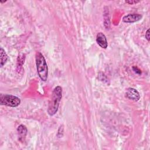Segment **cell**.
Listing matches in <instances>:
<instances>
[{
  "instance_id": "7",
  "label": "cell",
  "mask_w": 150,
  "mask_h": 150,
  "mask_svg": "<svg viewBox=\"0 0 150 150\" xmlns=\"http://www.w3.org/2000/svg\"><path fill=\"white\" fill-rule=\"evenodd\" d=\"M17 131L19 137V139L21 141H23L28 132V129L24 125L21 124L19 125L17 128Z\"/></svg>"
},
{
  "instance_id": "11",
  "label": "cell",
  "mask_w": 150,
  "mask_h": 150,
  "mask_svg": "<svg viewBox=\"0 0 150 150\" xmlns=\"http://www.w3.org/2000/svg\"><path fill=\"white\" fill-rule=\"evenodd\" d=\"M149 38H150V36H149V29H148L146 30V33H145V38L147 39L148 41H149Z\"/></svg>"
},
{
  "instance_id": "6",
  "label": "cell",
  "mask_w": 150,
  "mask_h": 150,
  "mask_svg": "<svg viewBox=\"0 0 150 150\" xmlns=\"http://www.w3.org/2000/svg\"><path fill=\"white\" fill-rule=\"evenodd\" d=\"M96 42L101 48L106 49L108 46V42L106 37L102 32L97 33L96 36Z\"/></svg>"
},
{
  "instance_id": "8",
  "label": "cell",
  "mask_w": 150,
  "mask_h": 150,
  "mask_svg": "<svg viewBox=\"0 0 150 150\" xmlns=\"http://www.w3.org/2000/svg\"><path fill=\"white\" fill-rule=\"evenodd\" d=\"M0 54H1V67H2L6 62L8 60V56L5 53V50L1 47L0 49Z\"/></svg>"
},
{
  "instance_id": "10",
  "label": "cell",
  "mask_w": 150,
  "mask_h": 150,
  "mask_svg": "<svg viewBox=\"0 0 150 150\" xmlns=\"http://www.w3.org/2000/svg\"><path fill=\"white\" fill-rule=\"evenodd\" d=\"M132 69H133V70L134 71V72L136 73L137 74H141V70L139 69L137 67L134 66V67H132Z\"/></svg>"
},
{
  "instance_id": "1",
  "label": "cell",
  "mask_w": 150,
  "mask_h": 150,
  "mask_svg": "<svg viewBox=\"0 0 150 150\" xmlns=\"http://www.w3.org/2000/svg\"><path fill=\"white\" fill-rule=\"evenodd\" d=\"M62 97V88L60 86H56L53 91L49 103L47 112L50 115H53L57 112Z\"/></svg>"
},
{
  "instance_id": "4",
  "label": "cell",
  "mask_w": 150,
  "mask_h": 150,
  "mask_svg": "<svg viewBox=\"0 0 150 150\" xmlns=\"http://www.w3.org/2000/svg\"><path fill=\"white\" fill-rule=\"evenodd\" d=\"M125 96L127 98L134 101H137L140 98V95L138 91L136 89L131 87L127 89Z\"/></svg>"
},
{
  "instance_id": "2",
  "label": "cell",
  "mask_w": 150,
  "mask_h": 150,
  "mask_svg": "<svg viewBox=\"0 0 150 150\" xmlns=\"http://www.w3.org/2000/svg\"><path fill=\"white\" fill-rule=\"evenodd\" d=\"M36 64L39 77L42 80L46 81L48 76L47 65L44 56L39 52L36 54Z\"/></svg>"
},
{
  "instance_id": "5",
  "label": "cell",
  "mask_w": 150,
  "mask_h": 150,
  "mask_svg": "<svg viewBox=\"0 0 150 150\" xmlns=\"http://www.w3.org/2000/svg\"><path fill=\"white\" fill-rule=\"evenodd\" d=\"M142 16L139 13H129L124 16L122 21L125 23H133L141 19Z\"/></svg>"
},
{
  "instance_id": "9",
  "label": "cell",
  "mask_w": 150,
  "mask_h": 150,
  "mask_svg": "<svg viewBox=\"0 0 150 150\" xmlns=\"http://www.w3.org/2000/svg\"><path fill=\"white\" fill-rule=\"evenodd\" d=\"M126 3L129 4V5H133V4H137L139 2V1H135V0H130V1H125Z\"/></svg>"
},
{
  "instance_id": "3",
  "label": "cell",
  "mask_w": 150,
  "mask_h": 150,
  "mask_svg": "<svg viewBox=\"0 0 150 150\" xmlns=\"http://www.w3.org/2000/svg\"><path fill=\"white\" fill-rule=\"evenodd\" d=\"M1 105H4L11 107H18L21 103V100L19 97L11 94H1L0 96Z\"/></svg>"
}]
</instances>
